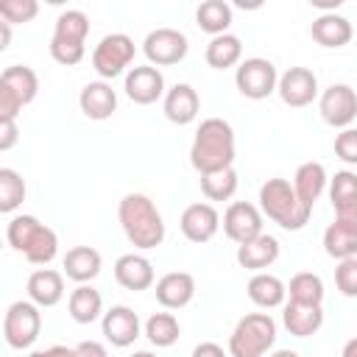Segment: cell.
I'll return each instance as SVG.
<instances>
[{"mask_svg":"<svg viewBox=\"0 0 357 357\" xmlns=\"http://www.w3.org/2000/svg\"><path fill=\"white\" fill-rule=\"evenodd\" d=\"M234 162V128L223 117H206L201 120L192 148H190V165L204 173L226 170Z\"/></svg>","mask_w":357,"mask_h":357,"instance_id":"cell-1","label":"cell"},{"mask_svg":"<svg viewBox=\"0 0 357 357\" xmlns=\"http://www.w3.org/2000/svg\"><path fill=\"white\" fill-rule=\"evenodd\" d=\"M117 218H120V226L128 237V243L134 248H156L162 245L165 240V220L156 209V204L142 195V192H128L123 195L120 206H117Z\"/></svg>","mask_w":357,"mask_h":357,"instance_id":"cell-2","label":"cell"},{"mask_svg":"<svg viewBox=\"0 0 357 357\" xmlns=\"http://www.w3.org/2000/svg\"><path fill=\"white\" fill-rule=\"evenodd\" d=\"M8 245L20 251L31 265H47L59 254V237L50 226L36 220L33 215H14L6 226Z\"/></svg>","mask_w":357,"mask_h":357,"instance_id":"cell-3","label":"cell"},{"mask_svg":"<svg viewBox=\"0 0 357 357\" xmlns=\"http://www.w3.org/2000/svg\"><path fill=\"white\" fill-rule=\"evenodd\" d=\"M259 209L265 218H271L276 226H282L287 231L304 229L312 215V209L307 204H301V198L296 195V190L287 178H268L259 187Z\"/></svg>","mask_w":357,"mask_h":357,"instance_id":"cell-4","label":"cell"},{"mask_svg":"<svg viewBox=\"0 0 357 357\" xmlns=\"http://www.w3.org/2000/svg\"><path fill=\"white\" fill-rule=\"evenodd\" d=\"M276 343V321L268 312L243 315L229 335V357H262Z\"/></svg>","mask_w":357,"mask_h":357,"instance_id":"cell-5","label":"cell"},{"mask_svg":"<svg viewBox=\"0 0 357 357\" xmlns=\"http://www.w3.org/2000/svg\"><path fill=\"white\" fill-rule=\"evenodd\" d=\"M39 92V78L28 64H11L0 73V117L17 120L22 106H28Z\"/></svg>","mask_w":357,"mask_h":357,"instance_id":"cell-6","label":"cell"},{"mask_svg":"<svg viewBox=\"0 0 357 357\" xmlns=\"http://www.w3.org/2000/svg\"><path fill=\"white\" fill-rule=\"evenodd\" d=\"M42 332V312L33 301H14L3 315V337L11 349H31Z\"/></svg>","mask_w":357,"mask_h":357,"instance_id":"cell-7","label":"cell"},{"mask_svg":"<svg viewBox=\"0 0 357 357\" xmlns=\"http://www.w3.org/2000/svg\"><path fill=\"white\" fill-rule=\"evenodd\" d=\"M134 53L137 47L128 33H106L92 50V67L100 81H112L134 61Z\"/></svg>","mask_w":357,"mask_h":357,"instance_id":"cell-8","label":"cell"},{"mask_svg":"<svg viewBox=\"0 0 357 357\" xmlns=\"http://www.w3.org/2000/svg\"><path fill=\"white\" fill-rule=\"evenodd\" d=\"M234 84H237V89H240L243 98H248V100H265L268 95L276 92L279 73H276L273 61H268L262 56H251V59H245V61L237 64Z\"/></svg>","mask_w":357,"mask_h":357,"instance_id":"cell-9","label":"cell"},{"mask_svg":"<svg viewBox=\"0 0 357 357\" xmlns=\"http://www.w3.org/2000/svg\"><path fill=\"white\" fill-rule=\"evenodd\" d=\"M187 50H190L187 36L181 31H176V28H156L142 42V53H145L148 64H153V67L178 64L187 56Z\"/></svg>","mask_w":357,"mask_h":357,"instance_id":"cell-10","label":"cell"},{"mask_svg":"<svg viewBox=\"0 0 357 357\" xmlns=\"http://www.w3.org/2000/svg\"><path fill=\"white\" fill-rule=\"evenodd\" d=\"M318 109H321V117L326 126L340 128V131L351 128V123L357 117V92L349 84H332L321 92Z\"/></svg>","mask_w":357,"mask_h":357,"instance_id":"cell-11","label":"cell"},{"mask_svg":"<svg viewBox=\"0 0 357 357\" xmlns=\"http://www.w3.org/2000/svg\"><path fill=\"white\" fill-rule=\"evenodd\" d=\"M123 89L128 95V100L139 103V106H151L156 103L167 89H165V75L159 67L153 64H139V67H131L126 73V81H123Z\"/></svg>","mask_w":357,"mask_h":357,"instance_id":"cell-12","label":"cell"},{"mask_svg":"<svg viewBox=\"0 0 357 357\" xmlns=\"http://www.w3.org/2000/svg\"><path fill=\"white\" fill-rule=\"evenodd\" d=\"M276 92L287 106L301 109V106H310L318 98V78L310 67H290L279 75Z\"/></svg>","mask_w":357,"mask_h":357,"instance_id":"cell-13","label":"cell"},{"mask_svg":"<svg viewBox=\"0 0 357 357\" xmlns=\"http://www.w3.org/2000/svg\"><path fill=\"white\" fill-rule=\"evenodd\" d=\"M223 231L229 240L243 245L262 234V212L248 201H234L223 212Z\"/></svg>","mask_w":357,"mask_h":357,"instance_id":"cell-14","label":"cell"},{"mask_svg":"<svg viewBox=\"0 0 357 357\" xmlns=\"http://www.w3.org/2000/svg\"><path fill=\"white\" fill-rule=\"evenodd\" d=\"M139 329H142L139 315H137L131 307H126V304H114V307L106 310L103 318H100V332H103L106 343H112V346H117V349L131 346V343L139 337Z\"/></svg>","mask_w":357,"mask_h":357,"instance_id":"cell-15","label":"cell"},{"mask_svg":"<svg viewBox=\"0 0 357 357\" xmlns=\"http://www.w3.org/2000/svg\"><path fill=\"white\" fill-rule=\"evenodd\" d=\"M178 226H181V234L190 240V243H209L215 234H218V229H220V215H218V209L212 206V204H206V201H198V204H190L184 212H181V220H178Z\"/></svg>","mask_w":357,"mask_h":357,"instance_id":"cell-16","label":"cell"},{"mask_svg":"<svg viewBox=\"0 0 357 357\" xmlns=\"http://www.w3.org/2000/svg\"><path fill=\"white\" fill-rule=\"evenodd\" d=\"M329 198L335 206V220L357 229V173L337 170L329 178Z\"/></svg>","mask_w":357,"mask_h":357,"instance_id":"cell-17","label":"cell"},{"mask_svg":"<svg viewBox=\"0 0 357 357\" xmlns=\"http://www.w3.org/2000/svg\"><path fill=\"white\" fill-rule=\"evenodd\" d=\"M153 293L165 310H181L195 298V279L187 271H170L156 282Z\"/></svg>","mask_w":357,"mask_h":357,"instance_id":"cell-18","label":"cell"},{"mask_svg":"<svg viewBox=\"0 0 357 357\" xmlns=\"http://www.w3.org/2000/svg\"><path fill=\"white\" fill-rule=\"evenodd\" d=\"M78 106L89 120H109L117 112V92L109 81H89L78 95Z\"/></svg>","mask_w":357,"mask_h":357,"instance_id":"cell-19","label":"cell"},{"mask_svg":"<svg viewBox=\"0 0 357 357\" xmlns=\"http://www.w3.org/2000/svg\"><path fill=\"white\" fill-rule=\"evenodd\" d=\"M165 117L176 126H190L195 117H198V109H201V98L198 92L190 86V84H173L167 92H165Z\"/></svg>","mask_w":357,"mask_h":357,"instance_id":"cell-20","label":"cell"},{"mask_svg":"<svg viewBox=\"0 0 357 357\" xmlns=\"http://www.w3.org/2000/svg\"><path fill=\"white\" fill-rule=\"evenodd\" d=\"M279 259V240L273 234H259L243 245H237V262L245 268V271H254V273H262L265 268H271L273 262Z\"/></svg>","mask_w":357,"mask_h":357,"instance_id":"cell-21","label":"cell"},{"mask_svg":"<svg viewBox=\"0 0 357 357\" xmlns=\"http://www.w3.org/2000/svg\"><path fill=\"white\" fill-rule=\"evenodd\" d=\"M114 279L120 287H126L131 293L148 290L153 284V265L142 254H123L114 262Z\"/></svg>","mask_w":357,"mask_h":357,"instance_id":"cell-22","label":"cell"},{"mask_svg":"<svg viewBox=\"0 0 357 357\" xmlns=\"http://www.w3.org/2000/svg\"><path fill=\"white\" fill-rule=\"evenodd\" d=\"M28 298L36 307H56L64 298V273L53 268H39L28 276Z\"/></svg>","mask_w":357,"mask_h":357,"instance_id":"cell-23","label":"cell"},{"mask_svg":"<svg viewBox=\"0 0 357 357\" xmlns=\"http://www.w3.org/2000/svg\"><path fill=\"white\" fill-rule=\"evenodd\" d=\"M351 22L343 14H318L310 25V36L321 45V47H343L351 42Z\"/></svg>","mask_w":357,"mask_h":357,"instance_id":"cell-24","label":"cell"},{"mask_svg":"<svg viewBox=\"0 0 357 357\" xmlns=\"http://www.w3.org/2000/svg\"><path fill=\"white\" fill-rule=\"evenodd\" d=\"M100 265H103V259H100V254L92 245H75L61 259L64 276L73 279V282H78V284H89L100 273Z\"/></svg>","mask_w":357,"mask_h":357,"instance_id":"cell-25","label":"cell"},{"mask_svg":"<svg viewBox=\"0 0 357 357\" xmlns=\"http://www.w3.org/2000/svg\"><path fill=\"white\" fill-rule=\"evenodd\" d=\"M282 321H284V329L293 337H310V335H315L321 329L324 310H321V304H296V301H287L284 304V312H282Z\"/></svg>","mask_w":357,"mask_h":357,"instance_id":"cell-26","label":"cell"},{"mask_svg":"<svg viewBox=\"0 0 357 357\" xmlns=\"http://www.w3.org/2000/svg\"><path fill=\"white\" fill-rule=\"evenodd\" d=\"M326 187H329V176H326V167L321 162H304V165H298V170L293 176V190L301 198V204H307L312 209V204L324 195Z\"/></svg>","mask_w":357,"mask_h":357,"instance_id":"cell-27","label":"cell"},{"mask_svg":"<svg viewBox=\"0 0 357 357\" xmlns=\"http://www.w3.org/2000/svg\"><path fill=\"white\" fill-rule=\"evenodd\" d=\"M248 298L257 304V307H262V310H273V307H282L284 304V296H287V284L279 279V276H273V273H254L251 279H248Z\"/></svg>","mask_w":357,"mask_h":357,"instance_id":"cell-28","label":"cell"},{"mask_svg":"<svg viewBox=\"0 0 357 357\" xmlns=\"http://www.w3.org/2000/svg\"><path fill=\"white\" fill-rule=\"evenodd\" d=\"M67 310L75 324H92L103 318V298L92 284H78L67 298Z\"/></svg>","mask_w":357,"mask_h":357,"instance_id":"cell-29","label":"cell"},{"mask_svg":"<svg viewBox=\"0 0 357 357\" xmlns=\"http://www.w3.org/2000/svg\"><path fill=\"white\" fill-rule=\"evenodd\" d=\"M204 59L212 70H229L234 64H240L243 59V42L240 36L234 33H220V36H212L206 50H204Z\"/></svg>","mask_w":357,"mask_h":357,"instance_id":"cell-30","label":"cell"},{"mask_svg":"<svg viewBox=\"0 0 357 357\" xmlns=\"http://www.w3.org/2000/svg\"><path fill=\"white\" fill-rule=\"evenodd\" d=\"M324 251L337 262L357 257V229H351L340 220H332L324 231Z\"/></svg>","mask_w":357,"mask_h":357,"instance_id":"cell-31","label":"cell"},{"mask_svg":"<svg viewBox=\"0 0 357 357\" xmlns=\"http://www.w3.org/2000/svg\"><path fill=\"white\" fill-rule=\"evenodd\" d=\"M195 25L204 31V33H212V36H220V33H229V25H231V6L226 0H206L195 8Z\"/></svg>","mask_w":357,"mask_h":357,"instance_id":"cell-32","label":"cell"},{"mask_svg":"<svg viewBox=\"0 0 357 357\" xmlns=\"http://www.w3.org/2000/svg\"><path fill=\"white\" fill-rule=\"evenodd\" d=\"M181 335V326L176 321L173 312H153L148 321H145V337L156 346V349H167L178 340Z\"/></svg>","mask_w":357,"mask_h":357,"instance_id":"cell-33","label":"cell"},{"mask_svg":"<svg viewBox=\"0 0 357 357\" xmlns=\"http://www.w3.org/2000/svg\"><path fill=\"white\" fill-rule=\"evenodd\" d=\"M287 296H290V301H296V304H321V301H324V282H321L318 273L301 271V273H296V276L290 279Z\"/></svg>","mask_w":357,"mask_h":357,"instance_id":"cell-34","label":"cell"},{"mask_svg":"<svg viewBox=\"0 0 357 357\" xmlns=\"http://www.w3.org/2000/svg\"><path fill=\"white\" fill-rule=\"evenodd\" d=\"M86 33H89V17L81 11V8H67L56 17V28H53V36L56 39H67V42H86Z\"/></svg>","mask_w":357,"mask_h":357,"instance_id":"cell-35","label":"cell"},{"mask_svg":"<svg viewBox=\"0 0 357 357\" xmlns=\"http://www.w3.org/2000/svg\"><path fill=\"white\" fill-rule=\"evenodd\" d=\"M201 192L209 201H229L237 192V170L234 167H226V170L204 173L201 176Z\"/></svg>","mask_w":357,"mask_h":357,"instance_id":"cell-36","label":"cell"},{"mask_svg":"<svg viewBox=\"0 0 357 357\" xmlns=\"http://www.w3.org/2000/svg\"><path fill=\"white\" fill-rule=\"evenodd\" d=\"M25 201V181L17 170L0 167V212H14Z\"/></svg>","mask_w":357,"mask_h":357,"instance_id":"cell-37","label":"cell"},{"mask_svg":"<svg viewBox=\"0 0 357 357\" xmlns=\"http://www.w3.org/2000/svg\"><path fill=\"white\" fill-rule=\"evenodd\" d=\"M36 14H39V3L36 0H3L0 3V17L8 25L31 22Z\"/></svg>","mask_w":357,"mask_h":357,"instance_id":"cell-38","label":"cell"},{"mask_svg":"<svg viewBox=\"0 0 357 357\" xmlns=\"http://www.w3.org/2000/svg\"><path fill=\"white\" fill-rule=\"evenodd\" d=\"M84 53H86V47L81 42H67V39H56V36L50 39V56H53V61H59L64 67H75L84 59Z\"/></svg>","mask_w":357,"mask_h":357,"instance_id":"cell-39","label":"cell"},{"mask_svg":"<svg viewBox=\"0 0 357 357\" xmlns=\"http://www.w3.org/2000/svg\"><path fill=\"white\" fill-rule=\"evenodd\" d=\"M335 284L346 298H357V257L337 262L335 268Z\"/></svg>","mask_w":357,"mask_h":357,"instance_id":"cell-40","label":"cell"},{"mask_svg":"<svg viewBox=\"0 0 357 357\" xmlns=\"http://www.w3.org/2000/svg\"><path fill=\"white\" fill-rule=\"evenodd\" d=\"M335 156L346 165H357V128H343L335 137Z\"/></svg>","mask_w":357,"mask_h":357,"instance_id":"cell-41","label":"cell"},{"mask_svg":"<svg viewBox=\"0 0 357 357\" xmlns=\"http://www.w3.org/2000/svg\"><path fill=\"white\" fill-rule=\"evenodd\" d=\"M20 139V128H17V120L11 117H0V151H11Z\"/></svg>","mask_w":357,"mask_h":357,"instance_id":"cell-42","label":"cell"},{"mask_svg":"<svg viewBox=\"0 0 357 357\" xmlns=\"http://www.w3.org/2000/svg\"><path fill=\"white\" fill-rule=\"evenodd\" d=\"M75 357H109V351L100 340H81L75 346Z\"/></svg>","mask_w":357,"mask_h":357,"instance_id":"cell-43","label":"cell"},{"mask_svg":"<svg viewBox=\"0 0 357 357\" xmlns=\"http://www.w3.org/2000/svg\"><path fill=\"white\" fill-rule=\"evenodd\" d=\"M192 357H229V351H223V346L206 340V343H198L192 349Z\"/></svg>","mask_w":357,"mask_h":357,"instance_id":"cell-44","label":"cell"},{"mask_svg":"<svg viewBox=\"0 0 357 357\" xmlns=\"http://www.w3.org/2000/svg\"><path fill=\"white\" fill-rule=\"evenodd\" d=\"M28 357H75V349L70 346H47V349H36Z\"/></svg>","mask_w":357,"mask_h":357,"instance_id":"cell-45","label":"cell"},{"mask_svg":"<svg viewBox=\"0 0 357 357\" xmlns=\"http://www.w3.org/2000/svg\"><path fill=\"white\" fill-rule=\"evenodd\" d=\"M11 42V25L8 22H0V50H6Z\"/></svg>","mask_w":357,"mask_h":357,"instance_id":"cell-46","label":"cell"},{"mask_svg":"<svg viewBox=\"0 0 357 357\" xmlns=\"http://www.w3.org/2000/svg\"><path fill=\"white\" fill-rule=\"evenodd\" d=\"M340 357H357V337L346 340V346H343V354H340Z\"/></svg>","mask_w":357,"mask_h":357,"instance_id":"cell-47","label":"cell"},{"mask_svg":"<svg viewBox=\"0 0 357 357\" xmlns=\"http://www.w3.org/2000/svg\"><path fill=\"white\" fill-rule=\"evenodd\" d=\"M271 357H298V351H293V349H276Z\"/></svg>","mask_w":357,"mask_h":357,"instance_id":"cell-48","label":"cell"},{"mask_svg":"<svg viewBox=\"0 0 357 357\" xmlns=\"http://www.w3.org/2000/svg\"><path fill=\"white\" fill-rule=\"evenodd\" d=\"M131 357H156V354H153V351H134Z\"/></svg>","mask_w":357,"mask_h":357,"instance_id":"cell-49","label":"cell"}]
</instances>
